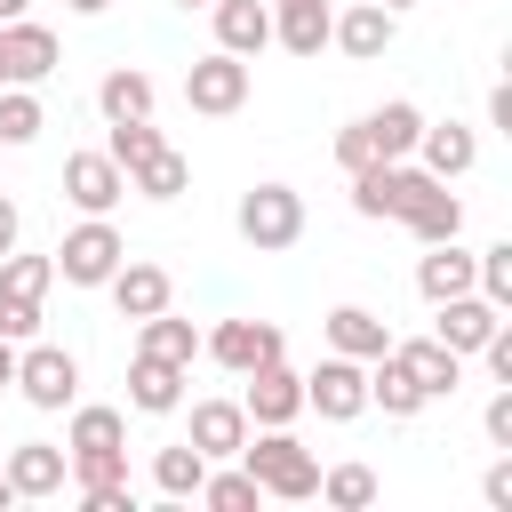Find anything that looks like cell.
<instances>
[{
    "mask_svg": "<svg viewBox=\"0 0 512 512\" xmlns=\"http://www.w3.org/2000/svg\"><path fill=\"white\" fill-rule=\"evenodd\" d=\"M240 464H248V480H256L264 496H280V504H304V496L320 488V456H312L304 440H288V424H256V432L240 440Z\"/></svg>",
    "mask_w": 512,
    "mask_h": 512,
    "instance_id": "1",
    "label": "cell"
},
{
    "mask_svg": "<svg viewBox=\"0 0 512 512\" xmlns=\"http://www.w3.org/2000/svg\"><path fill=\"white\" fill-rule=\"evenodd\" d=\"M392 216L432 248V240H456L464 232V200L440 184V176H424V168H400V184H392Z\"/></svg>",
    "mask_w": 512,
    "mask_h": 512,
    "instance_id": "2",
    "label": "cell"
},
{
    "mask_svg": "<svg viewBox=\"0 0 512 512\" xmlns=\"http://www.w3.org/2000/svg\"><path fill=\"white\" fill-rule=\"evenodd\" d=\"M120 256H128V240L112 232V216H80V224L56 240V280H72V288H104V280L120 272Z\"/></svg>",
    "mask_w": 512,
    "mask_h": 512,
    "instance_id": "3",
    "label": "cell"
},
{
    "mask_svg": "<svg viewBox=\"0 0 512 512\" xmlns=\"http://www.w3.org/2000/svg\"><path fill=\"white\" fill-rule=\"evenodd\" d=\"M240 240L248 248H296L304 240V192L296 184H248L240 192Z\"/></svg>",
    "mask_w": 512,
    "mask_h": 512,
    "instance_id": "4",
    "label": "cell"
},
{
    "mask_svg": "<svg viewBox=\"0 0 512 512\" xmlns=\"http://www.w3.org/2000/svg\"><path fill=\"white\" fill-rule=\"evenodd\" d=\"M16 392H24L32 408H48V416H56V408H72V400H80V360H72L64 344H40V336H32V344L16 352Z\"/></svg>",
    "mask_w": 512,
    "mask_h": 512,
    "instance_id": "5",
    "label": "cell"
},
{
    "mask_svg": "<svg viewBox=\"0 0 512 512\" xmlns=\"http://www.w3.org/2000/svg\"><path fill=\"white\" fill-rule=\"evenodd\" d=\"M304 408H320L328 424H352V416L368 408V360H352V352H328V360L304 376Z\"/></svg>",
    "mask_w": 512,
    "mask_h": 512,
    "instance_id": "6",
    "label": "cell"
},
{
    "mask_svg": "<svg viewBox=\"0 0 512 512\" xmlns=\"http://www.w3.org/2000/svg\"><path fill=\"white\" fill-rule=\"evenodd\" d=\"M56 32L48 24H32V16H8L0 24V88H40L48 72H56Z\"/></svg>",
    "mask_w": 512,
    "mask_h": 512,
    "instance_id": "7",
    "label": "cell"
},
{
    "mask_svg": "<svg viewBox=\"0 0 512 512\" xmlns=\"http://www.w3.org/2000/svg\"><path fill=\"white\" fill-rule=\"evenodd\" d=\"M184 104H192V112H208V120L240 112V104H248V56H232V48L200 56V64L184 72Z\"/></svg>",
    "mask_w": 512,
    "mask_h": 512,
    "instance_id": "8",
    "label": "cell"
},
{
    "mask_svg": "<svg viewBox=\"0 0 512 512\" xmlns=\"http://www.w3.org/2000/svg\"><path fill=\"white\" fill-rule=\"evenodd\" d=\"M240 384H248V392H240L248 432H256V424H296V416H304V376H296L288 360H264V368H248Z\"/></svg>",
    "mask_w": 512,
    "mask_h": 512,
    "instance_id": "9",
    "label": "cell"
},
{
    "mask_svg": "<svg viewBox=\"0 0 512 512\" xmlns=\"http://www.w3.org/2000/svg\"><path fill=\"white\" fill-rule=\"evenodd\" d=\"M120 192H128V168H120L112 152H72V160H64V200H72L80 216H112Z\"/></svg>",
    "mask_w": 512,
    "mask_h": 512,
    "instance_id": "10",
    "label": "cell"
},
{
    "mask_svg": "<svg viewBox=\"0 0 512 512\" xmlns=\"http://www.w3.org/2000/svg\"><path fill=\"white\" fill-rule=\"evenodd\" d=\"M200 352H208L216 368H232V376H248V368H264V360H280V328H272V320H216V328L200 336Z\"/></svg>",
    "mask_w": 512,
    "mask_h": 512,
    "instance_id": "11",
    "label": "cell"
},
{
    "mask_svg": "<svg viewBox=\"0 0 512 512\" xmlns=\"http://www.w3.org/2000/svg\"><path fill=\"white\" fill-rule=\"evenodd\" d=\"M496 320H504V312H496L480 288H464V296H440V304H432V336H440L448 352H464V360L496 336Z\"/></svg>",
    "mask_w": 512,
    "mask_h": 512,
    "instance_id": "12",
    "label": "cell"
},
{
    "mask_svg": "<svg viewBox=\"0 0 512 512\" xmlns=\"http://www.w3.org/2000/svg\"><path fill=\"white\" fill-rule=\"evenodd\" d=\"M392 360H400V376H408L424 400H448V392L464 384V352H448L440 336H408V344L392 336Z\"/></svg>",
    "mask_w": 512,
    "mask_h": 512,
    "instance_id": "13",
    "label": "cell"
},
{
    "mask_svg": "<svg viewBox=\"0 0 512 512\" xmlns=\"http://www.w3.org/2000/svg\"><path fill=\"white\" fill-rule=\"evenodd\" d=\"M104 288H112L120 320H152V312H168V304H176V280H168V264H144V256H120V272H112Z\"/></svg>",
    "mask_w": 512,
    "mask_h": 512,
    "instance_id": "14",
    "label": "cell"
},
{
    "mask_svg": "<svg viewBox=\"0 0 512 512\" xmlns=\"http://www.w3.org/2000/svg\"><path fill=\"white\" fill-rule=\"evenodd\" d=\"M0 472H8V488H16V496H64L72 456H64V448H48V440H16V448L0 456Z\"/></svg>",
    "mask_w": 512,
    "mask_h": 512,
    "instance_id": "15",
    "label": "cell"
},
{
    "mask_svg": "<svg viewBox=\"0 0 512 512\" xmlns=\"http://www.w3.org/2000/svg\"><path fill=\"white\" fill-rule=\"evenodd\" d=\"M392 32H400V16H392L384 0H360V8H344V16L328 24V40H336L352 64H376V56L392 48Z\"/></svg>",
    "mask_w": 512,
    "mask_h": 512,
    "instance_id": "16",
    "label": "cell"
},
{
    "mask_svg": "<svg viewBox=\"0 0 512 512\" xmlns=\"http://www.w3.org/2000/svg\"><path fill=\"white\" fill-rule=\"evenodd\" d=\"M416 160H424V176L456 184V176H472V160H480V136H472L464 120H424V136H416Z\"/></svg>",
    "mask_w": 512,
    "mask_h": 512,
    "instance_id": "17",
    "label": "cell"
},
{
    "mask_svg": "<svg viewBox=\"0 0 512 512\" xmlns=\"http://www.w3.org/2000/svg\"><path fill=\"white\" fill-rule=\"evenodd\" d=\"M184 376H192V368L136 352V360H128V408H136V416H176V408H184Z\"/></svg>",
    "mask_w": 512,
    "mask_h": 512,
    "instance_id": "18",
    "label": "cell"
},
{
    "mask_svg": "<svg viewBox=\"0 0 512 512\" xmlns=\"http://www.w3.org/2000/svg\"><path fill=\"white\" fill-rule=\"evenodd\" d=\"M240 440H248V408L240 400H192V448L208 464H232Z\"/></svg>",
    "mask_w": 512,
    "mask_h": 512,
    "instance_id": "19",
    "label": "cell"
},
{
    "mask_svg": "<svg viewBox=\"0 0 512 512\" xmlns=\"http://www.w3.org/2000/svg\"><path fill=\"white\" fill-rule=\"evenodd\" d=\"M320 328H328V352H352V360H384V352H392V328H384V312H368V304H336Z\"/></svg>",
    "mask_w": 512,
    "mask_h": 512,
    "instance_id": "20",
    "label": "cell"
},
{
    "mask_svg": "<svg viewBox=\"0 0 512 512\" xmlns=\"http://www.w3.org/2000/svg\"><path fill=\"white\" fill-rule=\"evenodd\" d=\"M328 24H336L328 0H272V40L288 56H320L328 48Z\"/></svg>",
    "mask_w": 512,
    "mask_h": 512,
    "instance_id": "21",
    "label": "cell"
},
{
    "mask_svg": "<svg viewBox=\"0 0 512 512\" xmlns=\"http://www.w3.org/2000/svg\"><path fill=\"white\" fill-rule=\"evenodd\" d=\"M216 48L264 56L272 48V0H216Z\"/></svg>",
    "mask_w": 512,
    "mask_h": 512,
    "instance_id": "22",
    "label": "cell"
},
{
    "mask_svg": "<svg viewBox=\"0 0 512 512\" xmlns=\"http://www.w3.org/2000/svg\"><path fill=\"white\" fill-rule=\"evenodd\" d=\"M360 128H368V144H376V160H408V152H416V136H424V112H416L408 96H392V104H376V112H360Z\"/></svg>",
    "mask_w": 512,
    "mask_h": 512,
    "instance_id": "23",
    "label": "cell"
},
{
    "mask_svg": "<svg viewBox=\"0 0 512 512\" xmlns=\"http://www.w3.org/2000/svg\"><path fill=\"white\" fill-rule=\"evenodd\" d=\"M96 112H104V120H152V72L112 64V72L96 80Z\"/></svg>",
    "mask_w": 512,
    "mask_h": 512,
    "instance_id": "24",
    "label": "cell"
},
{
    "mask_svg": "<svg viewBox=\"0 0 512 512\" xmlns=\"http://www.w3.org/2000/svg\"><path fill=\"white\" fill-rule=\"evenodd\" d=\"M416 288H424V304H440V296H464V288H472V248H456V240H432V256L416 264Z\"/></svg>",
    "mask_w": 512,
    "mask_h": 512,
    "instance_id": "25",
    "label": "cell"
},
{
    "mask_svg": "<svg viewBox=\"0 0 512 512\" xmlns=\"http://www.w3.org/2000/svg\"><path fill=\"white\" fill-rule=\"evenodd\" d=\"M136 352L192 368V352H200V328H192V320H176V312H152V320H136Z\"/></svg>",
    "mask_w": 512,
    "mask_h": 512,
    "instance_id": "26",
    "label": "cell"
},
{
    "mask_svg": "<svg viewBox=\"0 0 512 512\" xmlns=\"http://www.w3.org/2000/svg\"><path fill=\"white\" fill-rule=\"evenodd\" d=\"M368 408H384L392 424H408V416L424 408V392L400 376V360H392V352H384V360H368Z\"/></svg>",
    "mask_w": 512,
    "mask_h": 512,
    "instance_id": "27",
    "label": "cell"
},
{
    "mask_svg": "<svg viewBox=\"0 0 512 512\" xmlns=\"http://www.w3.org/2000/svg\"><path fill=\"white\" fill-rule=\"evenodd\" d=\"M200 480H208V456H200L192 440H176V448L152 456V488H160V496H200Z\"/></svg>",
    "mask_w": 512,
    "mask_h": 512,
    "instance_id": "28",
    "label": "cell"
},
{
    "mask_svg": "<svg viewBox=\"0 0 512 512\" xmlns=\"http://www.w3.org/2000/svg\"><path fill=\"white\" fill-rule=\"evenodd\" d=\"M184 184H192V160H184L176 144H168V152H152L144 168H128V192H144V200H176Z\"/></svg>",
    "mask_w": 512,
    "mask_h": 512,
    "instance_id": "29",
    "label": "cell"
},
{
    "mask_svg": "<svg viewBox=\"0 0 512 512\" xmlns=\"http://www.w3.org/2000/svg\"><path fill=\"white\" fill-rule=\"evenodd\" d=\"M256 496H264V488L248 480V464H240V456H232V472H216V464H208V480H200V504H208V512H256Z\"/></svg>",
    "mask_w": 512,
    "mask_h": 512,
    "instance_id": "30",
    "label": "cell"
},
{
    "mask_svg": "<svg viewBox=\"0 0 512 512\" xmlns=\"http://www.w3.org/2000/svg\"><path fill=\"white\" fill-rule=\"evenodd\" d=\"M64 448H128V416L120 408H72Z\"/></svg>",
    "mask_w": 512,
    "mask_h": 512,
    "instance_id": "31",
    "label": "cell"
},
{
    "mask_svg": "<svg viewBox=\"0 0 512 512\" xmlns=\"http://www.w3.org/2000/svg\"><path fill=\"white\" fill-rule=\"evenodd\" d=\"M64 456H72L80 496H96V488H120V480H128V448H64Z\"/></svg>",
    "mask_w": 512,
    "mask_h": 512,
    "instance_id": "32",
    "label": "cell"
},
{
    "mask_svg": "<svg viewBox=\"0 0 512 512\" xmlns=\"http://www.w3.org/2000/svg\"><path fill=\"white\" fill-rule=\"evenodd\" d=\"M104 152H112L120 168H144L152 152H168V136H160L152 120H112V136H104Z\"/></svg>",
    "mask_w": 512,
    "mask_h": 512,
    "instance_id": "33",
    "label": "cell"
},
{
    "mask_svg": "<svg viewBox=\"0 0 512 512\" xmlns=\"http://www.w3.org/2000/svg\"><path fill=\"white\" fill-rule=\"evenodd\" d=\"M40 128H48L40 96H32V88H0V144H32Z\"/></svg>",
    "mask_w": 512,
    "mask_h": 512,
    "instance_id": "34",
    "label": "cell"
},
{
    "mask_svg": "<svg viewBox=\"0 0 512 512\" xmlns=\"http://www.w3.org/2000/svg\"><path fill=\"white\" fill-rule=\"evenodd\" d=\"M312 496H328V504L360 512V504H376V472H368V464H336V472H320V488H312Z\"/></svg>",
    "mask_w": 512,
    "mask_h": 512,
    "instance_id": "35",
    "label": "cell"
},
{
    "mask_svg": "<svg viewBox=\"0 0 512 512\" xmlns=\"http://www.w3.org/2000/svg\"><path fill=\"white\" fill-rule=\"evenodd\" d=\"M0 288H8V296H48V288H56V256H16V248H8V256H0Z\"/></svg>",
    "mask_w": 512,
    "mask_h": 512,
    "instance_id": "36",
    "label": "cell"
},
{
    "mask_svg": "<svg viewBox=\"0 0 512 512\" xmlns=\"http://www.w3.org/2000/svg\"><path fill=\"white\" fill-rule=\"evenodd\" d=\"M0 336H8V344H32V336H40V296H8V288H0Z\"/></svg>",
    "mask_w": 512,
    "mask_h": 512,
    "instance_id": "37",
    "label": "cell"
},
{
    "mask_svg": "<svg viewBox=\"0 0 512 512\" xmlns=\"http://www.w3.org/2000/svg\"><path fill=\"white\" fill-rule=\"evenodd\" d=\"M336 168H344V176H360V168H376V144H368V128H360V120H352V128L336 136Z\"/></svg>",
    "mask_w": 512,
    "mask_h": 512,
    "instance_id": "38",
    "label": "cell"
},
{
    "mask_svg": "<svg viewBox=\"0 0 512 512\" xmlns=\"http://www.w3.org/2000/svg\"><path fill=\"white\" fill-rule=\"evenodd\" d=\"M480 424H488V440H496V448H512V384L488 400V416H480Z\"/></svg>",
    "mask_w": 512,
    "mask_h": 512,
    "instance_id": "39",
    "label": "cell"
},
{
    "mask_svg": "<svg viewBox=\"0 0 512 512\" xmlns=\"http://www.w3.org/2000/svg\"><path fill=\"white\" fill-rule=\"evenodd\" d=\"M480 496H488L496 512H512V456H496V464H488V480H480Z\"/></svg>",
    "mask_w": 512,
    "mask_h": 512,
    "instance_id": "40",
    "label": "cell"
},
{
    "mask_svg": "<svg viewBox=\"0 0 512 512\" xmlns=\"http://www.w3.org/2000/svg\"><path fill=\"white\" fill-rule=\"evenodd\" d=\"M488 128H504V136H512V80H496V88H488Z\"/></svg>",
    "mask_w": 512,
    "mask_h": 512,
    "instance_id": "41",
    "label": "cell"
},
{
    "mask_svg": "<svg viewBox=\"0 0 512 512\" xmlns=\"http://www.w3.org/2000/svg\"><path fill=\"white\" fill-rule=\"evenodd\" d=\"M16 232H24V216H16V200H8V192H0V256H8V248H16Z\"/></svg>",
    "mask_w": 512,
    "mask_h": 512,
    "instance_id": "42",
    "label": "cell"
},
{
    "mask_svg": "<svg viewBox=\"0 0 512 512\" xmlns=\"http://www.w3.org/2000/svg\"><path fill=\"white\" fill-rule=\"evenodd\" d=\"M8 384H16V344L0 336V392H8Z\"/></svg>",
    "mask_w": 512,
    "mask_h": 512,
    "instance_id": "43",
    "label": "cell"
},
{
    "mask_svg": "<svg viewBox=\"0 0 512 512\" xmlns=\"http://www.w3.org/2000/svg\"><path fill=\"white\" fill-rule=\"evenodd\" d=\"M64 8H72V16H104L112 0H64Z\"/></svg>",
    "mask_w": 512,
    "mask_h": 512,
    "instance_id": "44",
    "label": "cell"
},
{
    "mask_svg": "<svg viewBox=\"0 0 512 512\" xmlns=\"http://www.w3.org/2000/svg\"><path fill=\"white\" fill-rule=\"evenodd\" d=\"M24 8H32V0H0V24H8V16H24Z\"/></svg>",
    "mask_w": 512,
    "mask_h": 512,
    "instance_id": "45",
    "label": "cell"
},
{
    "mask_svg": "<svg viewBox=\"0 0 512 512\" xmlns=\"http://www.w3.org/2000/svg\"><path fill=\"white\" fill-rule=\"evenodd\" d=\"M8 504H16V488H8V472H0V512H8Z\"/></svg>",
    "mask_w": 512,
    "mask_h": 512,
    "instance_id": "46",
    "label": "cell"
},
{
    "mask_svg": "<svg viewBox=\"0 0 512 512\" xmlns=\"http://www.w3.org/2000/svg\"><path fill=\"white\" fill-rule=\"evenodd\" d=\"M384 8H392V16H400V8H416V0H384Z\"/></svg>",
    "mask_w": 512,
    "mask_h": 512,
    "instance_id": "47",
    "label": "cell"
},
{
    "mask_svg": "<svg viewBox=\"0 0 512 512\" xmlns=\"http://www.w3.org/2000/svg\"><path fill=\"white\" fill-rule=\"evenodd\" d=\"M176 8H216V0H176Z\"/></svg>",
    "mask_w": 512,
    "mask_h": 512,
    "instance_id": "48",
    "label": "cell"
}]
</instances>
